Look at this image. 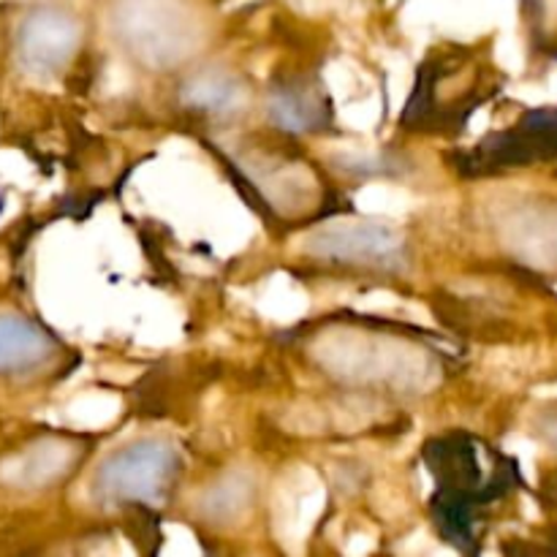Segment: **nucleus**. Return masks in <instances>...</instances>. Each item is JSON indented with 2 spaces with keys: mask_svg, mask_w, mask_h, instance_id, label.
<instances>
[{
  "mask_svg": "<svg viewBox=\"0 0 557 557\" xmlns=\"http://www.w3.org/2000/svg\"><path fill=\"white\" fill-rule=\"evenodd\" d=\"M177 473V451L166 441H139L120 449L98 468L92 490L107 504L158 500Z\"/></svg>",
  "mask_w": 557,
  "mask_h": 557,
  "instance_id": "1",
  "label": "nucleus"
},
{
  "mask_svg": "<svg viewBox=\"0 0 557 557\" xmlns=\"http://www.w3.org/2000/svg\"><path fill=\"white\" fill-rule=\"evenodd\" d=\"M117 20L123 41L158 65L180 63L194 41V25L177 0H123Z\"/></svg>",
  "mask_w": 557,
  "mask_h": 557,
  "instance_id": "2",
  "label": "nucleus"
},
{
  "mask_svg": "<svg viewBox=\"0 0 557 557\" xmlns=\"http://www.w3.org/2000/svg\"><path fill=\"white\" fill-rule=\"evenodd\" d=\"M308 253L326 261L359 267L400 270L406 264V239L400 232L379 223H354V226H330L308 239Z\"/></svg>",
  "mask_w": 557,
  "mask_h": 557,
  "instance_id": "3",
  "label": "nucleus"
},
{
  "mask_svg": "<svg viewBox=\"0 0 557 557\" xmlns=\"http://www.w3.org/2000/svg\"><path fill=\"white\" fill-rule=\"evenodd\" d=\"M79 47V25L69 11L36 9L16 27V58L36 76L58 74Z\"/></svg>",
  "mask_w": 557,
  "mask_h": 557,
  "instance_id": "4",
  "label": "nucleus"
},
{
  "mask_svg": "<svg viewBox=\"0 0 557 557\" xmlns=\"http://www.w3.org/2000/svg\"><path fill=\"white\" fill-rule=\"evenodd\" d=\"M58 343L25 315H0V375L33 373L52 359Z\"/></svg>",
  "mask_w": 557,
  "mask_h": 557,
  "instance_id": "5",
  "label": "nucleus"
},
{
  "mask_svg": "<svg viewBox=\"0 0 557 557\" xmlns=\"http://www.w3.org/2000/svg\"><path fill=\"white\" fill-rule=\"evenodd\" d=\"M71 462V449L63 444H38L30 446L22 455L11 457V460L3 462L0 468V476L9 487L20 490H33L44 487V484L54 482L58 476H63L65 468Z\"/></svg>",
  "mask_w": 557,
  "mask_h": 557,
  "instance_id": "6",
  "label": "nucleus"
},
{
  "mask_svg": "<svg viewBox=\"0 0 557 557\" xmlns=\"http://www.w3.org/2000/svg\"><path fill=\"white\" fill-rule=\"evenodd\" d=\"M270 114L275 125L286 131H299V134L319 131L326 120L321 96L305 85H288L275 90V96L270 98Z\"/></svg>",
  "mask_w": 557,
  "mask_h": 557,
  "instance_id": "7",
  "label": "nucleus"
},
{
  "mask_svg": "<svg viewBox=\"0 0 557 557\" xmlns=\"http://www.w3.org/2000/svg\"><path fill=\"white\" fill-rule=\"evenodd\" d=\"M183 98L196 109L226 112V109L237 107L239 98H243V90H239L237 82L226 74H201L188 82Z\"/></svg>",
  "mask_w": 557,
  "mask_h": 557,
  "instance_id": "8",
  "label": "nucleus"
}]
</instances>
